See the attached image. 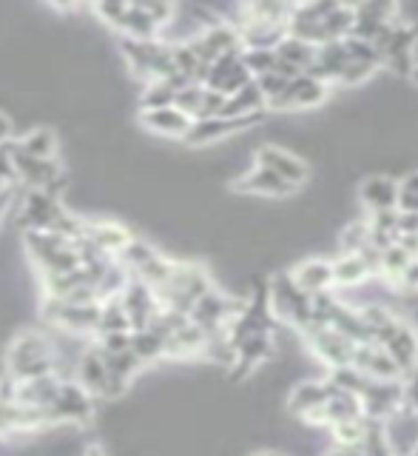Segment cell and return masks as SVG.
Masks as SVG:
<instances>
[{
  "label": "cell",
  "instance_id": "obj_1",
  "mask_svg": "<svg viewBox=\"0 0 418 456\" xmlns=\"http://www.w3.org/2000/svg\"><path fill=\"white\" fill-rule=\"evenodd\" d=\"M6 374H12L18 382L35 379L43 374H57V356H54V342L49 334L26 328L9 342L6 348Z\"/></svg>",
  "mask_w": 418,
  "mask_h": 456
},
{
  "label": "cell",
  "instance_id": "obj_2",
  "mask_svg": "<svg viewBox=\"0 0 418 456\" xmlns=\"http://www.w3.org/2000/svg\"><path fill=\"white\" fill-rule=\"evenodd\" d=\"M208 289H213V282H211L208 271L203 265H197V263H177L174 271H171V277L154 294H157V299H160V305L189 314L191 305Z\"/></svg>",
  "mask_w": 418,
  "mask_h": 456
},
{
  "label": "cell",
  "instance_id": "obj_3",
  "mask_svg": "<svg viewBox=\"0 0 418 456\" xmlns=\"http://www.w3.org/2000/svg\"><path fill=\"white\" fill-rule=\"evenodd\" d=\"M49 425H92L94 419V396L83 388L75 377H63L60 388H57V399L46 408Z\"/></svg>",
  "mask_w": 418,
  "mask_h": 456
},
{
  "label": "cell",
  "instance_id": "obj_4",
  "mask_svg": "<svg viewBox=\"0 0 418 456\" xmlns=\"http://www.w3.org/2000/svg\"><path fill=\"white\" fill-rule=\"evenodd\" d=\"M268 303L273 311V320H287L293 322L296 328H305L310 322V314H313V297L305 294L293 282V277L279 274L277 280L270 282L268 289Z\"/></svg>",
  "mask_w": 418,
  "mask_h": 456
},
{
  "label": "cell",
  "instance_id": "obj_5",
  "mask_svg": "<svg viewBox=\"0 0 418 456\" xmlns=\"http://www.w3.org/2000/svg\"><path fill=\"white\" fill-rule=\"evenodd\" d=\"M66 211L63 200L52 197L43 189H23L20 185V197H18V220L20 232H37V228H52L54 220Z\"/></svg>",
  "mask_w": 418,
  "mask_h": 456
},
{
  "label": "cell",
  "instance_id": "obj_6",
  "mask_svg": "<svg viewBox=\"0 0 418 456\" xmlns=\"http://www.w3.org/2000/svg\"><path fill=\"white\" fill-rule=\"evenodd\" d=\"M242 308H245V303H239V299L228 297V294H220L216 289H208V291L191 305L189 320H191L194 325L203 328L205 334H216V331H225L228 322L234 320Z\"/></svg>",
  "mask_w": 418,
  "mask_h": 456
},
{
  "label": "cell",
  "instance_id": "obj_7",
  "mask_svg": "<svg viewBox=\"0 0 418 456\" xmlns=\"http://www.w3.org/2000/svg\"><path fill=\"white\" fill-rule=\"evenodd\" d=\"M262 118H265V111H251V114H242V118H220V114H213V118H197L191 120V128L185 132L182 140L189 142V146H208V142H216L222 137L242 132V128L256 126Z\"/></svg>",
  "mask_w": 418,
  "mask_h": 456
},
{
  "label": "cell",
  "instance_id": "obj_8",
  "mask_svg": "<svg viewBox=\"0 0 418 456\" xmlns=\"http://www.w3.org/2000/svg\"><path fill=\"white\" fill-rule=\"evenodd\" d=\"M325 97H327V83L325 80H316L310 75H299L293 80H287L285 89L277 97H270L265 103V109H277V111L310 109V106H319Z\"/></svg>",
  "mask_w": 418,
  "mask_h": 456
},
{
  "label": "cell",
  "instance_id": "obj_9",
  "mask_svg": "<svg viewBox=\"0 0 418 456\" xmlns=\"http://www.w3.org/2000/svg\"><path fill=\"white\" fill-rule=\"evenodd\" d=\"M415 40H418V28L410 23H393L387 37L382 40L379 54H382V63H387L398 75H410L415 61H413V49H415Z\"/></svg>",
  "mask_w": 418,
  "mask_h": 456
},
{
  "label": "cell",
  "instance_id": "obj_10",
  "mask_svg": "<svg viewBox=\"0 0 418 456\" xmlns=\"http://www.w3.org/2000/svg\"><path fill=\"white\" fill-rule=\"evenodd\" d=\"M358 403H362V413L373 419H387L390 413L405 403V391H401L398 379H376L370 377L367 385L358 394Z\"/></svg>",
  "mask_w": 418,
  "mask_h": 456
},
{
  "label": "cell",
  "instance_id": "obj_11",
  "mask_svg": "<svg viewBox=\"0 0 418 456\" xmlns=\"http://www.w3.org/2000/svg\"><path fill=\"white\" fill-rule=\"evenodd\" d=\"M12 166H14V175H18V183L23 189H43V185H49L54 177L63 175V166L57 157H52V160H40V157L28 154L18 146V137H14V149H12Z\"/></svg>",
  "mask_w": 418,
  "mask_h": 456
},
{
  "label": "cell",
  "instance_id": "obj_12",
  "mask_svg": "<svg viewBox=\"0 0 418 456\" xmlns=\"http://www.w3.org/2000/svg\"><path fill=\"white\" fill-rule=\"evenodd\" d=\"M248 80H253V75L248 71V66L242 63V49H237V52H225L216 57V61L208 66V75H205L203 86L222 92V94H234Z\"/></svg>",
  "mask_w": 418,
  "mask_h": 456
},
{
  "label": "cell",
  "instance_id": "obj_13",
  "mask_svg": "<svg viewBox=\"0 0 418 456\" xmlns=\"http://www.w3.org/2000/svg\"><path fill=\"white\" fill-rule=\"evenodd\" d=\"M234 351H237V356H234V362H230V377L245 379L259 362H265L268 356H270V351H273V331H251V334H245L234 346Z\"/></svg>",
  "mask_w": 418,
  "mask_h": 456
},
{
  "label": "cell",
  "instance_id": "obj_14",
  "mask_svg": "<svg viewBox=\"0 0 418 456\" xmlns=\"http://www.w3.org/2000/svg\"><path fill=\"white\" fill-rule=\"evenodd\" d=\"M350 365L358 368L367 377H376V379H398L401 377V370L393 362V356L384 351V346H379V342H373V339L356 342Z\"/></svg>",
  "mask_w": 418,
  "mask_h": 456
},
{
  "label": "cell",
  "instance_id": "obj_15",
  "mask_svg": "<svg viewBox=\"0 0 418 456\" xmlns=\"http://www.w3.org/2000/svg\"><path fill=\"white\" fill-rule=\"evenodd\" d=\"M140 126L146 128V132L157 134V137L182 140L185 132L191 128V118L171 103V106H160V109H142L140 111Z\"/></svg>",
  "mask_w": 418,
  "mask_h": 456
},
{
  "label": "cell",
  "instance_id": "obj_16",
  "mask_svg": "<svg viewBox=\"0 0 418 456\" xmlns=\"http://www.w3.org/2000/svg\"><path fill=\"white\" fill-rule=\"evenodd\" d=\"M256 160H259V166H265V168H270L273 175H279L282 180H287L291 185H299L308 180V166L299 160L296 154H291V151H285V149H277V146H262L256 151Z\"/></svg>",
  "mask_w": 418,
  "mask_h": 456
},
{
  "label": "cell",
  "instance_id": "obj_17",
  "mask_svg": "<svg viewBox=\"0 0 418 456\" xmlns=\"http://www.w3.org/2000/svg\"><path fill=\"white\" fill-rule=\"evenodd\" d=\"M382 346H384L387 354L393 356V362L398 365L401 374H407V370L418 362V334L413 331V328L405 320L396 322L390 337H387Z\"/></svg>",
  "mask_w": 418,
  "mask_h": 456
},
{
  "label": "cell",
  "instance_id": "obj_18",
  "mask_svg": "<svg viewBox=\"0 0 418 456\" xmlns=\"http://www.w3.org/2000/svg\"><path fill=\"white\" fill-rule=\"evenodd\" d=\"M242 194H259V197H287L296 191V185H291L287 180H282L279 175H273L270 168L256 166L251 175H245L242 180H237L234 185Z\"/></svg>",
  "mask_w": 418,
  "mask_h": 456
},
{
  "label": "cell",
  "instance_id": "obj_19",
  "mask_svg": "<svg viewBox=\"0 0 418 456\" xmlns=\"http://www.w3.org/2000/svg\"><path fill=\"white\" fill-rule=\"evenodd\" d=\"M83 237L97 246L103 254L114 256L128 240H132V232L123 225V223H114V220H85V232Z\"/></svg>",
  "mask_w": 418,
  "mask_h": 456
},
{
  "label": "cell",
  "instance_id": "obj_20",
  "mask_svg": "<svg viewBox=\"0 0 418 456\" xmlns=\"http://www.w3.org/2000/svg\"><path fill=\"white\" fill-rule=\"evenodd\" d=\"M106 360L103 354L97 351V346L92 342L89 348H85L80 356H77V368H75V379L83 385L85 391H89L94 399L100 396L103 399V388H106Z\"/></svg>",
  "mask_w": 418,
  "mask_h": 456
},
{
  "label": "cell",
  "instance_id": "obj_21",
  "mask_svg": "<svg viewBox=\"0 0 418 456\" xmlns=\"http://www.w3.org/2000/svg\"><path fill=\"white\" fill-rule=\"evenodd\" d=\"M60 374H43L35 379H23L18 382V396L14 403L20 405H32V408H49L54 399H57V388H60Z\"/></svg>",
  "mask_w": 418,
  "mask_h": 456
},
{
  "label": "cell",
  "instance_id": "obj_22",
  "mask_svg": "<svg viewBox=\"0 0 418 456\" xmlns=\"http://www.w3.org/2000/svg\"><path fill=\"white\" fill-rule=\"evenodd\" d=\"M111 28H117L123 37H134V40H154L160 37L163 26L157 23L149 12H142L137 6H125V12L120 14V20Z\"/></svg>",
  "mask_w": 418,
  "mask_h": 456
},
{
  "label": "cell",
  "instance_id": "obj_23",
  "mask_svg": "<svg viewBox=\"0 0 418 456\" xmlns=\"http://www.w3.org/2000/svg\"><path fill=\"white\" fill-rule=\"evenodd\" d=\"M291 277L305 294H310V297L322 294V291H330V285H334V263L308 260V263H301Z\"/></svg>",
  "mask_w": 418,
  "mask_h": 456
},
{
  "label": "cell",
  "instance_id": "obj_24",
  "mask_svg": "<svg viewBox=\"0 0 418 456\" xmlns=\"http://www.w3.org/2000/svg\"><path fill=\"white\" fill-rule=\"evenodd\" d=\"M358 194L370 211H390L398 203V183L393 177H370Z\"/></svg>",
  "mask_w": 418,
  "mask_h": 456
},
{
  "label": "cell",
  "instance_id": "obj_25",
  "mask_svg": "<svg viewBox=\"0 0 418 456\" xmlns=\"http://www.w3.org/2000/svg\"><path fill=\"white\" fill-rule=\"evenodd\" d=\"M251 111H265V94L259 92L256 80H248L242 89L225 97L220 118H242V114H251Z\"/></svg>",
  "mask_w": 418,
  "mask_h": 456
},
{
  "label": "cell",
  "instance_id": "obj_26",
  "mask_svg": "<svg viewBox=\"0 0 418 456\" xmlns=\"http://www.w3.org/2000/svg\"><path fill=\"white\" fill-rule=\"evenodd\" d=\"M330 391H334V382H330V377L325 382H301L293 388L291 399H287V408H291V413L305 417L310 408H319L325 403V399L330 396Z\"/></svg>",
  "mask_w": 418,
  "mask_h": 456
},
{
  "label": "cell",
  "instance_id": "obj_27",
  "mask_svg": "<svg viewBox=\"0 0 418 456\" xmlns=\"http://www.w3.org/2000/svg\"><path fill=\"white\" fill-rule=\"evenodd\" d=\"M128 348H132V354L142 365H154L165 360V339L157 331H151V328H137V331H132Z\"/></svg>",
  "mask_w": 418,
  "mask_h": 456
},
{
  "label": "cell",
  "instance_id": "obj_28",
  "mask_svg": "<svg viewBox=\"0 0 418 456\" xmlns=\"http://www.w3.org/2000/svg\"><path fill=\"white\" fill-rule=\"evenodd\" d=\"M273 52H277L279 61L296 66L301 75H305V69L316 61V46L301 37H293V35H285L277 46H273Z\"/></svg>",
  "mask_w": 418,
  "mask_h": 456
},
{
  "label": "cell",
  "instance_id": "obj_29",
  "mask_svg": "<svg viewBox=\"0 0 418 456\" xmlns=\"http://www.w3.org/2000/svg\"><path fill=\"white\" fill-rule=\"evenodd\" d=\"M370 274V265L365 263V256L353 251V254H342L334 263V285H358L365 282Z\"/></svg>",
  "mask_w": 418,
  "mask_h": 456
},
{
  "label": "cell",
  "instance_id": "obj_30",
  "mask_svg": "<svg viewBox=\"0 0 418 456\" xmlns=\"http://www.w3.org/2000/svg\"><path fill=\"white\" fill-rule=\"evenodd\" d=\"M109 331H132V322H128V311L123 308L120 297H111L100 303V317H97V334H109Z\"/></svg>",
  "mask_w": 418,
  "mask_h": 456
},
{
  "label": "cell",
  "instance_id": "obj_31",
  "mask_svg": "<svg viewBox=\"0 0 418 456\" xmlns=\"http://www.w3.org/2000/svg\"><path fill=\"white\" fill-rule=\"evenodd\" d=\"M18 146L28 154L40 157V160H52V157H57V134L46 126H37L23 137H18Z\"/></svg>",
  "mask_w": 418,
  "mask_h": 456
},
{
  "label": "cell",
  "instance_id": "obj_32",
  "mask_svg": "<svg viewBox=\"0 0 418 456\" xmlns=\"http://www.w3.org/2000/svg\"><path fill=\"white\" fill-rule=\"evenodd\" d=\"M128 277H132V274H128V271L111 256V263L103 268V274H100L97 282H94V294H97L100 303H103V299L117 297L123 291V285L128 282Z\"/></svg>",
  "mask_w": 418,
  "mask_h": 456
},
{
  "label": "cell",
  "instance_id": "obj_33",
  "mask_svg": "<svg viewBox=\"0 0 418 456\" xmlns=\"http://www.w3.org/2000/svg\"><path fill=\"white\" fill-rule=\"evenodd\" d=\"M100 351V348H97ZM103 354V351H100ZM103 360H106V368H109V374L111 377H117V379H123V382H128L132 385L134 382V377L140 374L142 365L137 356L132 354V348H125V351H114V354H103Z\"/></svg>",
  "mask_w": 418,
  "mask_h": 456
},
{
  "label": "cell",
  "instance_id": "obj_34",
  "mask_svg": "<svg viewBox=\"0 0 418 456\" xmlns=\"http://www.w3.org/2000/svg\"><path fill=\"white\" fill-rule=\"evenodd\" d=\"M154 254H157V248L151 246V242L132 237V240H128L117 254H114V260H117V263L128 271V274H134V271H137L140 265H146Z\"/></svg>",
  "mask_w": 418,
  "mask_h": 456
},
{
  "label": "cell",
  "instance_id": "obj_35",
  "mask_svg": "<svg viewBox=\"0 0 418 456\" xmlns=\"http://www.w3.org/2000/svg\"><path fill=\"white\" fill-rule=\"evenodd\" d=\"M174 265H177V260H171V256H165V254L157 251L146 265H140V268L134 271V277H140L142 282L151 285V289L157 291V289H160V285L171 277V271H174Z\"/></svg>",
  "mask_w": 418,
  "mask_h": 456
},
{
  "label": "cell",
  "instance_id": "obj_36",
  "mask_svg": "<svg viewBox=\"0 0 418 456\" xmlns=\"http://www.w3.org/2000/svg\"><path fill=\"white\" fill-rule=\"evenodd\" d=\"M174 94H177V89L168 80H149L146 83V92H142V97H140V106L142 109L171 106V103H174Z\"/></svg>",
  "mask_w": 418,
  "mask_h": 456
},
{
  "label": "cell",
  "instance_id": "obj_37",
  "mask_svg": "<svg viewBox=\"0 0 418 456\" xmlns=\"http://www.w3.org/2000/svg\"><path fill=\"white\" fill-rule=\"evenodd\" d=\"M203 92H205V86L203 83H194V80H189L182 86V89H177V94H174V106L180 109V111H185L189 118L194 120L197 114H199V103H203Z\"/></svg>",
  "mask_w": 418,
  "mask_h": 456
},
{
  "label": "cell",
  "instance_id": "obj_38",
  "mask_svg": "<svg viewBox=\"0 0 418 456\" xmlns=\"http://www.w3.org/2000/svg\"><path fill=\"white\" fill-rule=\"evenodd\" d=\"M413 260V256L398 246V242H390L384 251H382V271L379 274H387L390 280H398L401 271L407 268V263Z\"/></svg>",
  "mask_w": 418,
  "mask_h": 456
},
{
  "label": "cell",
  "instance_id": "obj_39",
  "mask_svg": "<svg viewBox=\"0 0 418 456\" xmlns=\"http://www.w3.org/2000/svg\"><path fill=\"white\" fill-rule=\"evenodd\" d=\"M242 63L248 66L253 77H259V75H265V71H273V66H277V52L273 49H242Z\"/></svg>",
  "mask_w": 418,
  "mask_h": 456
},
{
  "label": "cell",
  "instance_id": "obj_40",
  "mask_svg": "<svg viewBox=\"0 0 418 456\" xmlns=\"http://www.w3.org/2000/svg\"><path fill=\"white\" fill-rule=\"evenodd\" d=\"M128 6H137L142 12H149L160 26H168L171 18H174V9H177L174 0H128Z\"/></svg>",
  "mask_w": 418,
  "mask_h": 456
},
{
  "label": "cell",
  "instance_id": "obj_41",
  "mask_svg": "<svg viewBox=\"0 0 418 456\" xmlns=\"http://www.w3.org/2000/svg\"><path fill=\"white\" fill-rule=\"evenodd\" d=\"M370 242V225L367 223H353L344 228L342 234V251L344 254H353V251H362Z\"/></svg>",
  "mask_w": 418,
  "mask_h": 456
},
{
  "label": "cell",
  "instance_id": "obj_42",
  "mask_svg": "<svg viewBox=\"0 0 418 456\" xmlns=\"http://www.w3.org/2000/svg\"><path fill=\"white\" fill-rule=\"evenodd\" d=\"M89 4H92V12H94L97 20L114 26V23L120 20V14L125 12L128 0H89Z\"/></svg>",
  "mask_w": 418,
  "mask_h": 456
},
{
  "label": "cell",
  "instance_id": "obj_43",
  "mask_svg": "<svg viewBox=\"0 0 418 456\" xmlns=\"http://www.w3.org/2000/svg\"><path fill=\"white\" fill-rule=\"evenodd\" d=\"M225 97L222 92H216V89H208L205 86V92H203V103H199V114L197 118H213V114H220L222 111V103H225ZM194 118V120H197Z\"/></svg>",
  "mask_w": 418,
  "mask_h": 456
},
{
  "label": "cell",
  "instance_id": "obj_44",
  "mask_svg": "<svg viewBox=\"0 0 418 456\" xmlns=\"http://www.w3.org/2000/svg\"><path fill=\"white\" fill-rule=\"evenodd\" d=\"M396 6H398V0H362V6L358 9H367L373 14H379L382 20H393Z\"/></svg>",
  "mask_w": 418,
  "mask_h": 456
},
{
  "label": "cell",
  "instance_id": "obj_45",
  "mask_svg": "<svg viewBox=\"0 0 418 456\" xmlns=\"http://www.w3.org/2000/svg\"><path fill=\"white\" fill-rule=\"evenodd\" d=\"M405 377H407V382L401 385V391H405V405L418 411V362L407 370Z\"/></svg>",
  "mask_w": 418,
  "mask_h": 456
},
{
  "label": "cell",
  "instance_id": "obj_46",
  "mask_svg": "<svg viewBox=\"0 0 418 456\" xmlns=\"http://www.w3.org/2000/svg\"><path fill=\"white\" fill-rule=\"evenodd\" d=\"M396 282L401 285V289H407V291H418V256H413V260L407 263V268L398 274Z\"/></svg>",
  "mask_w": 418,
  "mask_h": 456
},
{
  "label": "cell",
  "instance_id": "obj_47",
  "mask_svg": "<svg viewBox=\"0 0 418 456\" xmlns=\"http://www.w3.org/2000/svg\"><path fill=\"white\" fill-rule=\"evenodd\" d=\"M398 211H415L418 214V191H410V189H401L398 185V203H396Z\"/></svg>",
  "mask_w": 418,
  "mask_h": 456
},
{
  "label": "cell",
  "instance_id": "obj_48",
  "mask_svg": "<svg viewBox=\"0 0 418 456\" xmlns=\"http://www.w3.org/2000/svg\"><path fill=\"white\" fill-rule=\"evenodd\" d=\"M9 137H14V123H12L9 114L0 111V142L9 140Z\"/></svg>",
  "mask_w": 418,
  "mask_h": 456
},
{
  "label": "cell",
  "instance_id": "obj_49",
  "mask_svg": "<svg viewBox=\"0 0 418 456\" xmlns=\"http://www.w3.org/2000/svg\"><path fill=\"white\" fill-rule=\"evenodd\" d=\"M49 6H54V9H60V12H71V9H77L83 0H46Z\"/></svg>",
  "mask_w": 418,
  "mask_h": 456
},
{
  "label": "cell",
  "instance_id": "obj_50",
  "mask_svg": "<svg viewBox=\"0 0 418 456\" xmlns=\"http://www.w3.org/2000/svg\"><path fill=\"white\" fill-rule=\"evenodd\" d=\"M401 189H410V191H418V171L415 175H410L405 183H401Z\"/></svg>",
  "mask_w": 418,
  "mask_h": 456
},
{
  "label": "cell",
  "instance_id": "obj_51",
  "mask_svg": "<svg viewBox=\"0 0 418 456\" xmlns=\"http://www.w3.org/2000/svg\"><path fill=\"white\" fill-rule=\"evenodd\" d=\"M410 75H413V80L418 83V66H413V71H410Z\"/></svg>",
  "mask_w": 418,
  "mask_h": 456
}]
</instances>
